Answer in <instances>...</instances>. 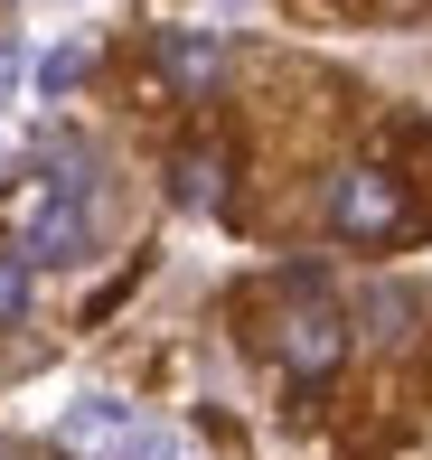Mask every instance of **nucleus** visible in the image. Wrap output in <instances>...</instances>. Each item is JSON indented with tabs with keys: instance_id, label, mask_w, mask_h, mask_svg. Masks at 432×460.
<instances>
[{
	"instance_id": "obj_1",
	"label": "nucleus",
	"mask_w": 432,
	"mask_h": 460,
	"mask_svg": "<svg viewBox=\"0 0 432 460\" xmlns=\"http://www.w3.org/2000/svg\"><path fill=\"white\" fill-rule=\"evenodd\" d=\"M85 235H94V198L75 170H48V179L19 188V254L29 263H75Z\"/></svg>"
},
{
	"instance_id": "obj_2",
	"label": "nucleus",
	"mask_w": 432,
	"mask_h": 460,
	"mask_svg": "<svg viewBox=\"0 0 432 460\" xmlns=\"http://www.w3.org/2000/svg\"><path fill=\"white\" fill-rule=\"evenodd\" d=\"M329 226L357 235V244L404 235V188L385 179V170H339V179H329Z\"/></svg>"
},
{
	"instance_id": "obj_3",
	"label": "nucleus",
	"mask_w": 432,
	"mask_h": 460,
	"mask_svg": "<svg viewBox=\"0 0 432 460\" xmlns=\"http://www.w3.org/2000/svg\"><path fill=\"white\" fill-rule=\"evenodd\" d=\"M132 432H141V404H122V394H75L57 413V451H75V460H122Z\"/></svg>"
},
{
	"instance_id": "obj_4",
	"label": "nucleus",
	"mask_w": 432,
	"mask_h": 460,
	"mask_svg": "<svg viewBox=\"0 0 432 460\" xmlns=\"http://www.w3.org/2000/svg\"><path fill=\"white\" fill-rule=\"evenodd\" d=\"M339 348H348V329H339V310H292V320H282L273 329V358L282 367H292V376H329V367H339Z\"/></svg>"
},
{
	"instance_id": "obj_5",
	"label": "nucleus",
	"mask_w": 432,
	"mask_h": 460,
	"mask_svg": "<svg viewBox=\"0 0 432 460\" xmlns=\"http://www.w3.org/2000/svg\"><path fill=\"white\" fill-rule=\"evenodd\" d=\"M160 75H170L179 94H207L216 75H225V38H207V29H160Z\"/></svg>"
},
{
	"instance_id": "obj_6",
	"label": "nucleus",
	"mask_w": 432,
	"mask_h": 460,
	"mask_svg": "<svg viewBox=\"0 0 432 460\" xmlns=\"http://www.w3.org/2000/svg\"><path fill=\"white\" fill-rule=\"evenodd\" d=\"M122 460H198V442H189L179 423H141V432H132V451H122Z\"/></svg>"
},
{
	"instance_id": "obj_7",
	"label": "nucleus",
	"mask_w": 432,
	"mask_h": 460,
	"mask_svg": "<svg viewBox=\"0 0 432 460\" xmlns=\"http://www.w3.org/2000/svg\"><path fill=\"white\" fill-rule=\"evenodd\" d=\"M216 179H225L216 151H189V160H179V198H189V207H216Z\"/></svg>"
},
{
	"instance_id": "obj_8",
	"label": "nucleus",
	"mask_w": 432,
	"mask_h": 460,
	"mask_svg": "<svg viewBox=\"0 0 432 460\" xmlns=\"http://www.w3.org/2000/svg\"><path fill=\"white\" fill-rule=\"evenodd\" d=\"M85 66H94V48H85V38H66V48H57L48 66H38V94H66V85H75Z\"/></svg>"
},
{
	"instance_id": "obj_9",
	"label": "nucleus",
	"mask_w": 432,
	"mask_h": 460,
	"mask_svg": "<svg viewBox=\"0 0 432 460\" xmlns=\"http://www.w3.org/2000/svg\"><path fill=\"white\" fill-rule=\"evenodd\" d=\"M29 310V254H0V320Z\"/></svg>"
},
{
	"instance_id": "obj_10",
	"label": "nucleus",
	"mask_w": 432,
	"mask_h": 460,
	"mask_svg": "<svg viewBox=\"0 0 432 460\" xmlns=\"http://www.w3.org/2000/svg\"><path fill=\"white\" fill-rule=\"evenodd\" d=\"M10 85H19V57H10V48H0V103H10Z\"/></svg>"
},
{
	"instance_id": "obj_11",
	"label": "nucleus",
	"mask_w": 432,
	"mask_h": 460,
	"mask_svg": "<svg viewBox=\"0 0 432 460\" xmlns=\"http://www.w3.org/2000/svg\"><path fill=\"white\" fill-rule=\"evenodd\" d=\"M0 460H10V451H0Z\"/></svg>"
}]
</instances>
